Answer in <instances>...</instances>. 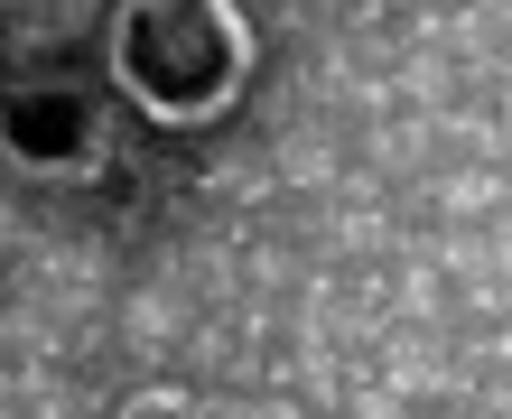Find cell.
<instances>
[{
  "label": "cell",
  "instance_id": "obj_1",
  "mask_svg": "<svg viewBox=\"0 0 512 419\" xmlns=\"http://www.w3.org/2000/svg\"><path fill=\"white\" fill-rule=\"evenodd\" d=\"M112 66L159 122H196L243 84V28L224 0H131L112 28Z\"/></svg>",
  "mask_w": 512,
  "mask_h": 419
},
{
  "label": "cell",
  "instance_id": "obj_2",
  "mask_svg": "<svg viewBox=\"0 0 512 419\" xmlns=\"http://www.w3.org/2000/svg\"><path fill=\"white\" fill-rule=\"evenodd\" d=\"M0 149H10L19 168L84 177L103 159V112H94V94H75V84H10V94H0Z\"/></svg>",
  "mask_w": 512,
  "mask_h": 419
}]
</instances>
